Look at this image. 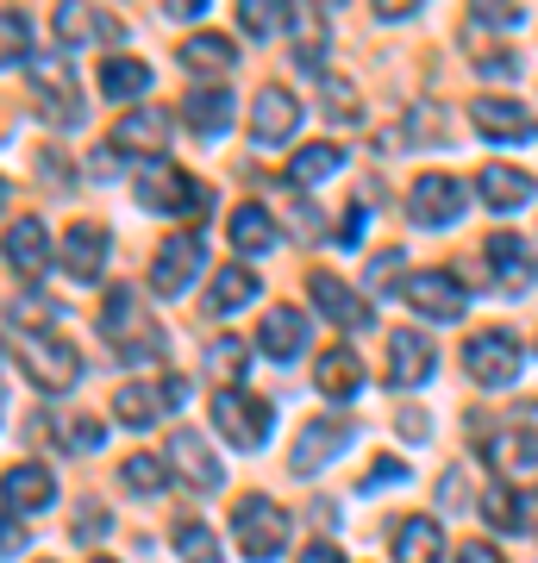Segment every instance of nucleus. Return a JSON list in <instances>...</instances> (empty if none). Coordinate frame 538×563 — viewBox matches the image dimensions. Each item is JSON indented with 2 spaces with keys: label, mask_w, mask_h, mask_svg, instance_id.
I'll use <instances>...</instances> for the list:
<instances>
[{
  "label": "nucleus",
  "mask_w": 538,
  "mask_h": 563,
  "mask_svg": "<svg viewBox=\"0 0 538 563\" xmlns=\"http://www.w3.org/2000/svg\"><path fill=\"white\" fill-rule=\"evenodd\" d=\"M288 532H295V520H288V507H276L270 495H244V501L232 507V544H239V558H251V563H276L282 551H288Z\"/></svg>",
  "instance_id": "nucleus-2"
},
{
  "label": "nucleus",
  "mask_w": 538,
  "mask_h": 563,
  "mask_svg": "<svg viewBox=\"0 0 538 563\" xmlns=\"http://www.w3.org/2000/svg\"><path fill=\"white\" fill-rule=\"evenodd\" d=\"M182 395H188V383H182V376H157V383H125L120 395H113V420H120L125 432H151V426H157L169 407H182Z\"/></svg>",
  "instance_id": "nucleus-11"
},
{
  "label": "nucleus",
  "mask_w": 538,
  "mask_h": 563,
  "mask_svg": "<svg viewBox=\"0 0 538 563\" xmlns=\"http://www.w3.org/2000/svg\"><path fill=\"white\" fill-rule=\"evenodd\" d=\"M0 63L7 69H32V25H25L20 7L0 13Z\"/></svg>",
  "instance_id": "nucleus-37"
},
{
  "label": "nucleus",
  "mask_w": 538,
  "mask_h": 563,
  "mask_svg": "<svg viewBox=\"0 0 538 563\" xmlns=\"http://www.w3.org/2000/svg\"><path fill=\"white\" fill-rule=\"evenodd\" d=\"M7 269L25 282H39L44 269H51V232H44L39 213H25V220L7 225Z\"/></svg>",
  "instance_id": "nucleus-25"
},
{
  "label": "nucleus",
  "mask_w": 538,
  "mask_h": 563,
  "mask_svg": "<svg viewBox=\"0 0 538 563\" xmlns=\"http://www.w3.org/2000/svg\"><path fill=\"white\" fill-rule=\"evenodd\" d=\"M400 301L414 307L419 320L451 325V320H463L470 288H463V276H451V269H426V276H407V282H400Z\"/></svg>",
  "instance_id": "nucleus-10"
},
{
  "label": "nucleus",
  "mask_w": 538,
  "mask_h": 563,
  "mask_svg": "<svg viewBox=\"0 0 538 563\" xmlns=\"http://www.w3.org/2000/svg\"><path fill=\"white\" fill-rule=\"evenodd\" d=\"M226 232H232V251H239V257H270V251H276V244H282L276 220H270L263 207H239V213H232V225H226Z\"/></svg>",
  "instance_id": "nucleus-33"
},
{
  "label": "nucleus",
  "mask_w": 538,
  "mask_h": 563,
  "mask_svg": "<svg viewBox=\"0 0 538 563\" xmlns=\"http://www.w3.org/2000/svg\"><path fill=\"white\" fill-rule=\"evenodd\" d=\"M239 25L251 38H288V7H276V0H244Z\"/></svg>",
  "instance_id": "nucleus-40"
},
{
  "label": "nucleus",
  "mask_w": 538,
  "mask_h": 563,
  "mask_svg": "<svg viewBox=\"0 0 538 563\" xmlns=\"http://www.w3.org/2000/svg\"><path fill=\"white\" fill-rule=\"evenodd\" d=\"M132 201L144 207V213H207V188H200L188 169H176V163H139L132 169Z\"/></svg>",
  "instance_id": "nucleus-4"
},
{
  "label": "nucleus",
  "mask_w": 538,
  "mask_h": 563,
  "mask_svg": "<svg viewBox=\"0 0 538 563\" xmlns=\"http://www.w3.org/2000/svg\"><path fill=\"white\" fill-rule=\"evenodd\" d=\"M463 369H470V383L476 388H514L519 369H526V351H519L514 332H476V339L463 344Z\"/></svg>",
  "instance_id": "nucleus-8"
},
{
  "label": "nucleus",
  "mask_w": 538,
  "mask_h": 563,
  "mask_svg": "<svg viewBox=\"0 0 538 563\" xmlns=\"http://www.w3.org/2000/svg\"><path fill=\"white\" fill-rule=\"evenodd\" d=\"M0 551H7V558H25V526H20V514H7V526H0Z\"/></svg>",
  "instance_id": "nucleus-49"
},
{
  "label": "nucleus",
  "mask_w": 538,
  "mask_h": 563,
  "mask_svg": "<svg viewBox=\"0 0 538 563\" xmlns=\"http://www.w3.org/2000/svg\"><path fill=\"white\" fill-rule=\"evenodd\" d=\"M25 81H32V101H39V113L51 125H81V81H76V63H69V51H51V57H32V69H25Z\"/></svg>",
  "instance_id": "nucleus-5"
},
{
  "label": "nucleus",
  "mask_w": 538,
  "mask_h": 563,
  "mask_svg": "<svg viewBox=\"0 0 538 563\" xmlns=\"http://www.w3.org/2000/svg\"><path fill=\"white\" fill-rule=\"evenodd\" d=\"M319 95H326V113H332L339 125H358V120H363V101H358V88H351L344 76H326V81H319Z\"/></svg>",
  "instance_id": "nucleus-42"
},
{
  "label": "nucleus",
  "mask_w": 538,
  "mask_h": 563,
  "mask_svg": "<svg viewBox=\"0 0 538 563\" xmlns=\"http://www.w3.org/2000/svg\"><path fill=\"white\" fill-rule=\"evenodd\" d=\"M351 444H358V420H351V413H319L314 426H300L295 451H288V470H295V476H319V470L339 463Z\"/></svg>",
  "instance_id": "nucleus-7"
},
{
  "label": "nucleus",
  "mask_w": 538,
  "mask_h": 563,
  "mask_svg": "<svg viewBox=\"0 0 538 563\" xmlns=\"http://www.w3.org/2000/svg\"><path fill=\"white\" fill-rule=\"evenodd\" d=\"M100 339L120 344V363H157L163 357V332L139 307L132 288H107V301H100Z\"/></svg>",
  "instance_id": "nucleus-1"
},
{
  "label": "nucleus",
  "mask_w": 538,
  "mask_h": 563,
  "mask_svg": "<svg viewBox=\"0 0 538 563\" xmlns=\"http://www.w3.org/2000/svg\"><path fill=\"white\" fill-rule=\"evenodd\" d=\"M107 526H113V514H107V507H81V514H76V526H69V539L95 544L100 532H107Z\"/></svg>",
  "instance_id": "nucleus-46"
},
{
  "label": "nucleus",
  "mask_w": 538,
  "mask_h": 563,
  "mask_svg": "<svg viewBox=\"0 0 538 563\" xmlns=\"http://www.w3.org/2000/svg\"><path fill=\"white\" fill-rule=\"evenodd\" d=\"M400 476H407V470H400V463H376V470H370V476H363V495H376V488L400 483Z\"/></svg>",
  "instance_id": "nucleus-51"
},
{
  "label": "nucleus",
  "mask_w": 538,
  "mask_h": 563,
  "mask_svg": "<svg viewBox=\"0 0 538 563\" xmlns=\"http://www.w3.org/2000/svg\"><path fill=\"white\" fill-rule=\"evenodd\" d=\"M100 95L132 113V101H144V95H151V63H139V57H107V63H100Z\"/></svg>",
  "instance_id": "nucleus-30"
},
{
  "label": "nucleus",
  "mask_w": 538,
  "mask_h": 563,
  "mask_svg": "<svg viewBox=\"0 0 538 563\" xmlns=\"http://www.w3.org/2000/svg\"><path fill=\"white\" fill-rule=\"evenodd\" d=\"M88 563H113V558H88Z\"/></svg>",
  "instance_id": "nucleus-56"
},
{
  "label": "nucleus",
  "mask_w": 538,
  "mask_h": 563,
  "mask_svg": "<svg viewBox=\"0 0 538 563\" xmlns=\"http://www.w3.org/2000/svg\"><path fill=\"white\" fill-rule=\"evenodd\" d=\"M169 476H176V470H169V457H163V451H139V457L120 463V483L132 488V495H163V488H169Z\"/></svg>",
  "instance_id": "nucleus-36"
},
{
  "label": "nucleus",
  "mask_w": 538,
  "mask_h": 563,
  "mask_svg": "<svg viewBox=\"0 0 538 563\" xmlns=\"http://www.w3.org/2000/svg\"><path fill=\"white\" fill-rule=\"evenodd\" d=\"M176 558L182 563H220L226 551H220V539H213V532H207V526H176Z\"/></svg>",
  "instance_id": "nucleus-41"
},
{
  "label": "nucleus",
  "mask_w": 538,
  "mask_h": 563,
  "mask_svg": "<svg viewBox=\"0 0 538 563\" xmlns=\"http://www.w3.org/2000/svg\"><path fill=\"white\" fill-rule=\"evenodd\" d=\"M207 7H213V0H163V13H169V20H200Z\"/></svg>",
  "instance_id": "nucleus-53"
},
{
  "label": "nucleus",
  "mask_w": 538,
  "mask_h": 563,
  "mask_svg": "<svg viewBox=\"0 0 538 563\" xmlns=\"http://www.w3.org/2000/svg\"><path fill=\"white\" fill-rule=\"evenodd\" d=\"M113 151H120V144H100L95 163H88V176H113V169H120V163H113Z\"/></svg>",
  "instance_id": "nucleus-54"
},
{
  "label": "nucleus",
  "mask_w": 538,
  "mask_h": 563,
  "mask_svg": "<svg viewBox=\"0 0 538 563\" xmlns=\"http://www.w3.org/2000/svg\"><path fill=\"white\" fill-rule=\"evenodd\" d=\"M395 563H451L444 558V526L414 514V520L395 526Z\"/></svg>",
  "instance_id": "nucleus-32"
},
{
  "label": "nucleus",
  "mask_w": 538,
  "mask_h": 563,
  "mask_svg": "<svg viewBox=\"0 0 538 563\" xmlns=\"http://www.w3.org/2000/svg\"><path fill=\"white\" fill-rule=\"evenodd\" d=\"M176 63L188 69V76H200V81H226L232 76V63H239V44L226 38V32H195V38L176 51Z\"/></svg>",
  "instance_id": "nucleus-26"
},
{
  "label": "nucleus",
  "mask_w": 538,
  "mask_h": 563,
  "mask_svg": "<svg viewBox=\"0 0 538 563\" xmlns=\"http://www.w3.org/2000/svg\"><path fill=\"white\" fill-rule=\"evenodd\" d=\"M476 25H488V32H514V25H526V7H514V0H482Z\"/></svg>",
  "instance_id": "nucleus-44"
},
{
  "label": "nucleus",
  "mask_w": 538,
  "mask_h": 563,
  "mask_svg": "<svg viewBox=\"0 0 538 563\" xmlns=\"http://www.w3.org/2000/svg\"><path fill=\"white\" fill-rule=\"evenodd\" d=\"M288 44H295V63L307 76L326 81V51H332V25L319 7H288Z\"/></svg>",
  "instance_id": "nucleus-24"
},
{
  "label": "nucleus",
  "mask_w": 538,
  "mask_h": 563,
  "mask_svg": "<svg viewBox=\"0 0 538 563\" xmlns=\"http://www.w3.org/2000/svg\"><path fill=\"white\" fill-rule=\"evenodd\" d=\"M7 514H39V507H51L57 501V476H51V470H44V463H13V470H7Z\"/></svg>",
  "instance_id": "nucleus-28"
},
{
  "label": "nucleus",
  "mask_w": 538,
  "mask_h": 563,
  "mask_svg": "<svg viewBox=\"0 0 538 563\" xmlns=\"http://www.w3.org/2000/svg\"><path fill=\"white\" fill-rule=\"evenodd\" d=\"M207 369L220 376V388H239L244 369H251V351H244V339H232V332H226V339H213V344H207Z\"/></svg>",
  "instance_id": "nucleus-38"
},
{
  "label": "nucleus",
  "mask_w": 538,
  "mask_h": 563,
  "mask_svg": "<svg viewBox=\"0 0 538 563\" xmlns=\"http://www.w3.org/2000/svg\"><path fill=\"white\" fill-rule=\"evenodd\" d=\"M307 339H314V325H307V313L300 307H270L263 313V325H257V344L270 351V363H295V357H307Z\"/></svg>",
  "instance_id": "nucleus-21"
},
{
  "label": "nucleus",
  "mask_w": 538,
  "mask_h": 563,
  "mask_svg": "<svg viewBox=\"0 0 538 563\" xmlns=\"http://www.w3.org/2000/svg\"><path fill=\"white\" fill-rule=\"evenodd\" d=\"M107 251H113V232H107L100 220H76L69 232H63L57 263H63V276L76 282V288H88V282L107 276Z\"/></svg>",
  "instance_id": "nucleus-13"
},
{
  "label": "nucleus",
  "mask_w": 538,
  "mask_h": 563,
  "mask_svg": "<svg viewBox=\"0 0 538 563\" xmlns=\"http://www.w3.org/2000/svg\"><path fill=\"white\" fill-rule=\"evenodd\" d=\"M57 38H63V51H81V44L95 38V13H88V7H76V0H69V7H57Z\"/></svg>",
  "instance_id": "nucleus-43"
},
{
  "label": "nucleus",
  "mask_w": 538,
  "mask_h": 563,
  "mask_svg": "<svg viewBox=\"0 0 538 563\" xmlns=\"http://www.w3.org/2000/svg\"><path fill=\"white\" fill-rule=\"evenodd\" d=\"M470 125H476L482 139H495V144L532 139V113H526V101H507V95H476V107H470Z\"/></svg>",
  "instance_id": "nucleus-23"
},
{
  "label": "nucleus",
  "mask_w": 538,
  "mask_h": 563,
  "mask_svg": "<svg viewBox=\"0 0 538 563\" xmlns=\"http://www.w3.org/2000/svg\"><path fill=\"white\" fill-rule=\"evenodd\" d=\"M476 507H482V520L495 526V532H526V526H532V514H526V495H514L507 483H488Z\"/></svg>",
  "instance_id": "nucleus-35"
},
{
  "label": "nucleus",
  "mask_w": 538,
  "mask_h": 563,
  "mask_svg": "<svg viewBox=\"0 0 538 563\" xmlns=\"http://www.w3.org/2000/svg\"><path fill=\"white\" fill-rule=\"evenodd\" d=\"M251 301H257V269H251V263H226L220 276H213V288H207V313L232 320V313H244Z\"/></svg>",
  "instance_id": "nucleus-31"
},
{
  "label": "nucleus",
  "mask_w": 538,
  "mask_h": 563,
  "mask_svg": "<svg viewBox=\"0 0 538 563\" xmlns=\"http://www.w3.org/2000/svg\"><path fill=\"white\" fill-rule=\"evenodd\" d=\"M213 426L232 451H263L270 444V426H276V407L244 395V388H220L213 395Z\"/></svg>",
  "instance_id": "nucleus-6"
},
{
  "label": "nucleus",
  "mask_w": 538,
  "mask_h": 563,
  "mask_svg": "<svg viewBox=\"0 0 538 563\" xmlns=\"http://www.w3.org/2000/svg\"><path fill=\"white\" fill-rule=\"evenodd\" d=\"M482 457H488V470H495V476H532V470H538V432H526V426L488 432Z\"/></svg>",
  "instance_id": "nucleus-27"
},
{
  "label": "nucleus",
  "mask_w": 538,
  "mask_h": 563,
  "mask_svg": "<svg viewBox=\"0 0 538 563\" xmlns=\"http://www.w3.org/2000/svg\"><path fill=\"white\" fill-rule=\"evenodd\" d=\"M300 563H344V551L332 539H314L307 551H300Z\"/></svg>",
  "instance_id": "nucleus-52"
},
{
  "label": "nucleus",
  "mask_w": 538,
  "mask_h": 563,
  "mask_svg": "<svg viewBox=\"0 0 538 563\" xmlns=\"http://www.w3.org/2000/svg\"><path fill=\"white\" fill-rule=\"evenodd\" d=\"M482 251H488V276H495L501 295H526V288L538 282V263H532V251H526V239H514V232H495Z\"/></svg>",
  "instance_id": "nucleus-22"
},
{
  "label": "nucleus",
  "mask_w": 538,
  "mask_h": 563,
  "mask_svg": "<svg viewBox=\"0 0 538 563\" xmlns=\"http://www.w3.org/2000/svg\"><path fill=\"white\" fill-rule=\"evenodd\" d=\"M476 195H482V207H495V213H519V207L538 201V181L526 176V169H514V163H482Z\"/></svg>",
  "instance_id": "nucleus-20"
},
{
  "label": "nucleus",
  "mask_w": 538,
  "mask_h": 563,
  "mask_svg": "<svg viewBox=\"0 0 538 563\" xmlns=\"http://www.w3.org/2000/svg\"><path fill=\"white\" fill-rule=\"evenodd\" d=\"M100 439H107L100 420H63V444H69V451H100Z\"/></svg>",
  "instance_id": "nucleus-45"
},
{
  "label": "nucleus",
  "mask_w": 538,
  "mask_h": 563,
  "mask_svg": "<svg viewBox=\"0 0 538 563\" xmlns=\"http://www.w3.org/2000/svg\"><path fill=\"white\" fill-rule=\"evenodd\" d=\"M432 369H439V351H432V339H426V332H414V325L388 332V363H382L388 388H419V383H432Z\"/></svg>",
  "instance_id": "nucleus-16"
},
{
  "label": "nucleus",
  "mask_w": 538,
  "mask_h": 563,
  "mask_svg": "<svg viewBox=\"0 0 538 563\" xmlns=\"http://www.w3.org/2000/svg\"><path fill=\"white\" fill-rule=\"evenodd\" d=\"M451 563H507V558H501L495 544H476V539H470L463 551H451Z\"/></svg>",
  "instance_id": "nucleus-50"
},
{
  "label": "nucleus",
  "mask_w": 538,
  "mask_h": 563,
  "mask_svg": "<svg viewBox=\"0 0 538 563\" xmlns=\"http://www.w3.org/2000/svg\"><path fill=\"white\" fill-rule=\"evenodd\" d=\"M307 295H314V307H319V313H326L332 325H339V332H363V325H370V301H363L351 282L332 276V269H314Z\"/></svg>",
  "instance_id": "nucleus-19"
},
{
  "label": "nucleus",
  "mask_w": 538,
  "mask_h": 563,
  "mask_svg": "<svg viewBox=\"0 0 538 563\" xmlns=\"http://www.w3.org/2000/svg\"><path fill=\"white\" fill-rule=\"evenodd\" d=\"M13 363H20V376L39 395H69L81 383V351L57 332H39V339H20L13 344Z\"/></svg>",
  "instance_id": "nucleus-3"
},
{
  "label": "nucleus",
  "mask_w": 538,
  "mask_h": 563,
  "mask_svg": "<svg viewBox=\"0 0 538 563\" xmlns=\"http://www.w3.org/2000/svg\"><path fill=\"white\" fill-rule=\"evenodd\" d=\"M463 207H470V188L458 176H444V169H426V176L407 188V220L426 225V232H444V225L463 220Z\"/></svg>",
  "instance_id": "nucleus-9"
},
{
  "label": "nucleus",
  "mask_w": 538,
  "mask_h": 563,
  "mask_svg": "<svg viewBox=\"0 0 538 563\" xmlns=\"http://www.w3.org/2000/svg\"><path fill=\"white\" fill-rule=\"evenodd\" d=\"M476 69H482L488 81H514V76H519V63L507 57V51H495V57H476Z\"/></svg>",
  "instance_id": "nucleus-48"
},
{
  "label": "nucleus",
  "mask_w": 538,
  "mask_h": 563,
  "mask_svg": "<svg viewBox=\"0 0 538 563\" xmlns=\"http://www.w3.org/2000/svg\"><path fill=\"white\" fill-rule=\"evenodd\" d=\"M200 263H207V244H200V232H176V239L163 244L157 257H151V295H157V301H182V295L195 288Z\"/></svg>",
  "instance_id": "nucleus-12"
},
{
  "label": "nucleus",
  "mask_w": 538,
  "mask_h": 563,
  "mask_svg": "<svg viewBox=\"0 0 538 563\" xmlns=\"http://www.w3.org/2000/svg\"><path fill=\"white\" fill-rule=\"evenodd\" d=\"M395 276H400V251H376V257H370V295L395 288Z\"/></svg>",
  "instance_id": "nucleus-47"
},
{
  "label": "nucleus",
  "mask_w": 538,
  "mask_h": 563,
  "mask_svg": "<svg viewBox=\"0 0 538 563\" xmlns=\"http://www.w3.org/2000/svg\"><path fill=\"white\" fill-rule=\"evenodd\" d=\"M407 13H414V0H382L376 7V20H407Z\"/></svg>",
  "instance_id": "nucleus-55"
},
{
  "label": "nucleus",
  "mask_w": 538,
  "mask_h": 563,
  "mask_svg": "<svg viewBox=\"0 0 538 563\" xmlns=\"http://www.w3.org/2000/svg\"><path fill=\"white\" fill-rule=\"evenodd\" d=\"M7 325H13V332H25V339H39V332H51V325H57V301H51V295H20V301H13V313H7Z\"/></svg>",
  "instance_id": "nucleus-39"
},
{
  "label": "nucleus",
  "mask_w": 538,
  "mask_h": 563,
  "mask_svg": "<svg viewBox=\"0 0 538 563\" xmlns=\"http://www.w3.org/2000/svg\"><path fill=\"white\" fill-rule=\"evenodd\" d=\"M182 120H188V132H200V139H226L232 120H239V101H232L226 81H195V88L182 95Z\"/></svg>",
  "instance_id": "nucleus-17"
},
{
  "label": "nucleus",
  "mask_w": 538,
  "mask_h": 563,
  "mask_svg": "<svg viewBox=\"0 0 538 563\" xmlns=\"http://www.w3.org/2000/svg\"><path fill=\"white\" fill-rule=\"evenodd\" d=\"M363 376H370V369H363V357L351 351V344H332V351L314 363V388L326 395V401H351V395L363 388Z\"/></svg>",
  "instance_id": "nucleus-29"
},
{
  "label": "nucleus",
  "mask_w": 538,
  "mask_h": 563,
  "mask_svg": "<svg viewBox=\"0 0 538 563\" xmlns=\"http://www.w3.org/2000/svg\"><path fill=\"white\" fill-rule=\"evenodd\" d=\"M344 169V151L339 144H307V151H295V157H288V188H319V181H332Z\"/></svg>",
  "instance_id": "nucleus-34"
},
{
  "label": "nucleus",
  "mask_w": 538,
  "mask_h": 563,
  "mask_svg": "<svg viewBox=\"0 0 538 563\" xmlns=\"http://www.w3.org/2000/svg\"><path fill=\"white\" fill-rule=\"evenodd\" d=\"M300 113H307V107H300L288 88H276V81H270V88H257V101H251V144H257V151L288 144L300 132Z\"/></svg>",
  "instance_id": "nucleus-14"
},
{
  "label": "nucleus",
  "mask_w": 538,
  "mask_h": 563,
  "mask_svg": "<svg viewBox=\"0 0 538 563\" xmlns=\"http://www.w3.org/2000/svg\"><path fill=\"white\" fill-rule=\"evenodd\" d=\"M169 132H176V120H169L163 107H132V113L120 120V132H113V144H120L125 157H139V163H163Z\"/></svg>",
  "instance_id": "nucleus-18"
},
{
  "label": "nucleus",
  "mask_w": 538,
  "mask_h": 563,
  "mask_svg": "<svg viewBox=\"0 0 538 563\" xmlns=\"http://www.w3.org/2000/svg\"><path fill=\"white\" fill-rule=\"evenodd\" d=\"M169 470H176L188 488H200V495H213V488H226V463L213 457V444L200 439L195 426H176V439H169Z\"/></svg>",
  "instance_id": "nucleus-15"
}]
</instances>
